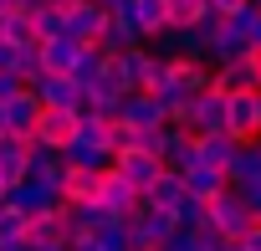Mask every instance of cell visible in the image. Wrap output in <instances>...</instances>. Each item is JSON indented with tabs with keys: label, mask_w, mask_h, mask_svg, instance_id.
I'll return each instance as SVG.
<instances>
[{
	"label": "cell",
	"mask_w": 261,
	"mask_h": 251,
	"mask_svg": "<svg viewBox=\"0 0 261 251\" xmlns=\"http://www.w3.org/2000/svg\"><path fill=\"white\" fill-rule=\"evenodd\" d=\"M246 57H251V67H256V72H261V46H251V52H246Z\"/></svg>",
	"instance_id": "obj_37"
},
{
	"label": "cell",
	"mask_w": 261,
	"mask_h": 251,
	"mask_svg": "<svg viewBox=\"0 0 261 251\" xmlns=\"http://www.w3.org/2000/svg\"><path fill=\"white\" fill-rule=\"evenodd\" d=\"M113 164L123 169V180L134 185L139 195H144V190H149V185H154V180H159V174L169 169V164H164L159 154H149V149H139V144H134V149H123V154H113Z\"/></svg>",
	"instance_id": "obj_8"
},
{
	"label": "cell",
	"mask_w": 261,
	"mask_h": 251,
	"mask_svg": "<svg viewBox=\"0 0 261 251\" xmlns=\"http://www.w3.org/2000/svg\"><path fill=\"white\" fill-rule=\"evenodd\" d=\"M62 154H67V164H82V169H108L113 164V154L102 144H87V139H72Z\"/></svg>",
	"instance_id": "obj_26"
},
{
	"label": "cell",
	"mask_w": 261,
	"mask_h": 251,
	"mask_svg": "<svg viewBox=\"0 0 261 251\" xmlns=\"http://www.w3.org/2000/svg\"><path fill=\"white\" fill-rule=\"evenodd\" d=\"M174 123L190 129V134H225V92H220V87L190 92V103L174 113Z\"/></svg>",
	"instance_id": "obj_1"
},
{
	"label": "cell",
	"mask_w": 261,
	"mask_h": 251,
	"mask_svg": "<svg viewBox=\"0 0 261 251\" xmlns=\"http://www.w3.org/2000/svg\"><path fill=\"white\" fill-rule=\"evenodd\" d=\"M26 246H67V215L62 210L26 215Z\"/></svg>",
	"instance_id": "obj_16"
},
{
	"label": "cell",
	"mask_w": 261,
	"mask_h": 251,
	"mask_svg": "<svg viewBox=\"0 0 261 251\" xmlns=\"http://www.w3.org/2000/svg\"><path fill=\"white\" fill-rule=\"evenodd\" d=\"M108 11H134V0H102Z\"/></svg>",
	"instance_id": "obj_35"
},
{
	"label": "cell",
	"mask_w": 261,
	"mask_h": 251,
	"mask_svg": "<svg viewBox=\"0 0 261 251\" xmlns=\"http://www.w3.org/2000/svg\"><path fill=\"white\" fill-rule=\"evenodd\" d=\"M77 57H82V41H72V36H51V41H41V67L57 72V77H67V72L77 67Z\"/></svg>",
	"instance_id": "obj_18"
},
{
	"label": "cell",
	"mask_w": 261,
	"mask_h": 251,
	"mask_svg": "<svg viewBox=\"0 0 261 251\" xmlns=\"http://www.w3.org/2000/svg\"><path fill=\"white\" fill-rule=\"evenodd\" d=\"M205 16H210V0H164L169 31H190V26H200Z\"/></svg>",
	"instance_id": "obj_25"
},
{
	"label": "cell",
	"mask_w": 261,
	"mask_h": 251,
	"mask_svg": "<svg viewBox=\"0 0 261 251\" xmlns=\"http://www.w3.org/2000/svg\"><path fill=\"white\" fill-rule=\"evenodd\" d=\"M210 11L215 16H241V11H251V0H210Z\"/></svg>",
	"instance_id": "obj_33"
},
{
	"label": "cell",
	"mask_w": 261,
	"mask_h": 251,
	"mask_svg": "<svg viewBox=\"0 0 261 251\" xmlns=\"http://www.w3.org/2000/svg\"><path fill=\"white\" fill-rule=\"evenodd\" d=\"M225 251H241V241H225Z\"/></svg>",
	"instance_id": "obj_41"
},
{
	"label": "cell",
	"mask_w": 261,
	"mask_h": 251,
	"mask_svg": "<svg viewBox=\"0 0 261 251\" xmlns=\"http://www.w3.org/2000/svg\"><path fill=\"white\" fill-rule=\"evenodd\" d=\"M174 231H179V215H174V210H159V205H149V200H139V210L128 215V241H134V251L164 246Z\"/></svg>",
	"instance_id": "obj_2"
},
{
	"label": "cell",
	"mask_w": 261,
	"mask_h": 251,
	"mask_svg": "<svg viewBox=\"0 0 261 251\" xmlns=\"http://www.w3.org/2000/svg\"><path fill=\"white\" fill-rule=\"evenodd\" d=\"M144 200H149V205H159V210H179V205L190 200V190H185V174H179V169H164V174H159V180L144 190Z\"/></svg>",
	"instance_id": "obj_17"
},
{
	"label": "cell",
	"mask_w": 261,
	"mask_h": 251,
	"mask_svg": "<svg viewBox=\"0 0 261 251\" xmlns=\"http://www.w3.org/2000/svg\"><path fill=\"white\" fill-rule=\"evenodd\" d=\"M0 251H31L26 241H0Z\"/></svg>",
	"instance_id": "obj_36"
},
{
	"label": "cell",
	"mask_w": 261,
	"mask_h": 251,
	"mask_svg": "<svg viewBox=\"0 0 261 251\" xmlns=\"http://www.w3.org/2000/svg\"><path fill=\"white\" fill-rule=\"evenodd\" d=\"M149 251H169V246H149Z\"/></svg>",
	"instance_id": "obj_42"
},
{
	"label": "cell",
	"mask_w": 261,
	"mask_h": 251,
	"mask_svg": "<svg viewBox=\"0 0 261 251\" xmlns=\"http://www.w3.org/2000/svg\"><path fill=\"white\" fill-rule=\"evenodd\" d=\"M26 87H36L41 108H82V87L72 77H57V72H36Z\"/></svg>",
	"instance_id": "obj_11"
},
{
	"label": "cell",
	"mask_w": 261,
	"mask_h": 251,
	"mask_svg": "<svg viewBox=\"0 0 261 251\" xmlns=\"http://www.w3.org/2000/svg\"><path fill=\"white\" fill-rule=\"evenodd\" d=\"M230 154H236V139H230V134H195V164L225 169Z\"/></svg>",
	"instance_id": "obj_23"
},
{
	"label": "cell",
	"mask_w": 261,
	"mask_h": 251,
	"mask_svg": "<svg viewBox=\"0 0 261 251\" xmlns=\"http://www.w3.org/2000/svg\"><path fill=\"white\" fill-rule=\"evenodd\" d=\"M77 113H82V108H41L36 144H46V149H67V144L77 139Z\"/></svg>",
	"instance_id": "obj_9"
},
{
	"label": "cell",
	"mask_w": 261,
	"mask_h": 251,
	"mask_svg": "<svg viewBox=\"0 0 261 251\" xmlns=\"http://www.w3.org/2000/svg\"><path fill=\"white\" fill-rule=\"evenodd\" d=\"M179 174H185V190H190L195 200H205V205L230 190V174H225V169H210V164H185Z\"/></svg>",
	"instance_id": "obj_15"
},
{
	"label": "cell",
	"mask_w": 261,
	"mask_h": 251,
	"mask_svg": "<svg viewBox=\"0 0 261 251\" xmlns=\"http://www.w3.org/2000/svg\"><path fill=\"white\" fill-rule=\"evenodd\" d=\"M67 251H113V246H108L97 231H77V236L67 241Z\"/></svg>",
	"instance_id": "obj_31"
},
{
	"label": "cell",
	"mask_w": 261,
	"mask_h": 251,
	"mask_svg": "<svg viewBox=\"0 0 261 251\" xmlns=\"http://www.w3.org/2000/svg\"><path fill=\"white\" fill-rule=\"evenodd\" d=\"M0 36H6V41H16V46H41L31 6H21V11H6V16H0Z\"/></svg>",
	"instance_id": "obj_24"
},
{
	"label": "cell",
	"mask_w": 261,
	"mask_h": 251,
	"mask_svg": "<svg viewBox=\"0 0 261 251\" xmlns=\"http://www.w3.org/2000/svg\"><path fill=\"white\" fill-rule=\"evenodd\" d=\"M0 134H6V103H0Z\"/></svg>",
	"instance_id": "obj_39"
},
{
	"label": "cell",
	"mask_w": 261,
	"mask_h": 251,
	"mask_svg": "<svg viewBox=\"0 0 261 251\" xmlns=\"http://www.w3.org/2000/svg\"><path fill=\"white\" fill-rule=\"evenodd\" d=\"M139 200H144V195L123 180V169H118V164L97 169V205H108L118 220H128V215H134V210H139Z\"/></svg>",
	"instance_id": "obj_5"
},
{
	"label": "cell",
	"mask_w": 261,
	"mask_h": 251,
	"mask_svg": "<svg viewBox=\"0 0 261 251\" xmlns=\"http://www.w3.org/2000/svg\"><path fill=\"white\" fill-rule=\"evenodd\" d=\"M225 174H230V185H251V180H261V139L236 144V154H230Z\"/></svg>",
	"instance_id": "obj_22"
},
{
	"label": "cell",
	"mask_w": 261,
	"mask_h": 251,
	"mask_svg": "<svg viewBox=\"0 0 261 251\" xmlns=\"http://www.w3.org/2000/svg\"><path fill=\"white\" fill-rule=\"evenodd\" d=\"M123 97H128V87H118L113 77H92L87 87H82V108H97V113H118L123 108Z\"/></svg>",
	"instance_id": "obj_19"
},
{
	"label": "cell",
	"mask_w": 261,
	"mask_h": 251,
	"mask_svg": "<svg viewBox=\"0 0 261 251\" xmlns=\"http://www.w3.org/2000/svg\"><path fill=\"white\" fill-rule=\"evenodd\" d=\"M82 200H97V169L67 164L62 169V205H82Z\"/></svg>",
	"instance_id": "obj_20"
},
{
	"label": "cell",
	"mask_w": 261,
	"mask_h": 251,
	"mask_svg": "<svg viewBox=\"0 0 261 251\" xmlns=\"http://www.w3.org/2000/svg\"><path fill=\"white\" fill-rule=\"evenodd\" d=\"M134 21H139L144 41H154L159 31H169V21H164V0H134Z\"/></svg>",
	"instance_id": "obj_27"
},
{
	"label": "cell",
	"mask_w": 261,
	"mask_h": 251,
	"mask_svg": "<svg viewBox=\"0 0 261 251\" xmlns=\"http://www.w3.org/2000/svg\"><path fill=\"white\" fill-rule=\"evenodd\" d=\"M118 118H123V129H134V134H149V129H164V123H169L164 103H159L154 92H144V87H134V92L123 97Z\"/></svg>",
	"instance_id": "obj_6"
},
{
	"label": "cell",
	"mask_w": 261,
	"mask_h": 251,
	"mask_svg": "<svg viewBox=\"0 0 261 251\" xmlns=\"http://www.w3.org/2000/svg\"><path fill=\"white\" fill-rule=\"evenodd\" d=\"M31 251H67V246H31Z\"/></svg>",
	"instance_id": "obj_38"
},
{
	"label": "cell",
	"mask_w": 261,
	"mask_h": 251,
	"mask_svg": "<svg viewBox=\"0 0 261 251\" xmlns=\"http://www.w3.org/2000/svg\"><path fill=\"white\" fill-rule=\"evenodd\" d=\"M174 215H179V225H190V231H195V225H210V205H205V200H195V195H190Z\"/></svg>",
	"instance_id": "obj_30"
},
{
	"label": "cell",
	"mask_w": 261,
	"mask_h": 251,
	"mask_svg": "<svg viewBox=\"0 0 261 251\" xmlns=\"http://www.w3.org/2000/svg\"><path fill=\"white\" fill-rule=\"evenodd\" d=\"M102 26H108V6H102V0H72V6H67V36L72 41L97 46Z\"/></svg>",
	"instance_id": "obj_7"
},
{
	"label": "cell",
	"mask_w": 261,
	"mask_h": 251,
	"mask_svg": "<svg viewBox=\"0 0 261 251\" xmlns=\"http://www.w3.org/2000/svg\"><path fill=\"white\" fill-rule=\"evenodd\" d=\"M102 52H128V46H144V31L134 21V11H108V26H102Z\"/></svg>",
	"instance_id": "obj_14"
},
{
	"label": "cell",
	"mask_w": 261,
	"mask_h": 251,
	"mask_svg": "<svg viewBox=\"0 0 261 251\" xmlns=\"http://www.w3.org/2000/svg\"><path fill=\"white\" fill-rule=\"evenodd\" d=\"M256 97H261V87H256Z\"/></svg>",
	"instance_id": "obj_44"
},
{
	"label": "cell",
	"mask_w": 261,
	"mask_h": 251,
	"mask_svg": "<svg viewBox=\"0 0 261 251\" xmlns=\"http://www.w3.org/2000/svg\"><path fill=\"white\" fill-rule=\"evenodd\" d=\"M225 134L236 144L261 139V97L256 92H225Z\"/></svg>",
	"instance_id": "obj_4"
},
{
	"label": "cell",
	"mask_w": 261,
	"mask_h": 251,
	"mask_svg": "<svg viewBox=\"0 0 261 251\" xmlns=\"http://www.w3.org/2000/svg\"><path fill=\"white\" fill-rule=\"evenodd\" d=\"M241 251H261V220H256V225L241 236Z\"/></svg>",
	"instance_id": "obj_34"
},
{
	"label": "cell",
	"mask_w": 261,
	"mask_h": 251,
	"mask_svg": "<svg viewBox=\"0 0 261 251\" xmlns=\"http://www.w3.org/2000/svg\"><path fill=\"white\" fill-rule=\"evenodd\" d=\"M236 190H241V200L251 205V215L261 220V180H251V185H236Z\"/></svg>",
	"instance_id": "obj_32"
},
{
	"label": "cell",
	"mask_w": 261,
	"mask_h": 251,
	"mask_svg": "<svg viewBox=\"0 0 261 251\" xmlns=\"http://www.w3.org/2000/svg\"><path fill=\"white\" fill-rule=\"evenodd\" d=\"M210 225H215L225 241H241V236L256 225V215H251V205L241 200V190H236V185H230L225 195H215V200H210Z\"/></svg>",
	"instance_id": "obj_3"
},
{
	"label": "cell",
	"mask_w": 261,
	"mask_h": 251,
	"mask_svg": "<svg viewBox=\"0 0 261 251\" xmlns=\"http://www.w3.org/2000/svg\"><path fill=\"white\" fill-rule=\"evenodd\" d=\"M251 6H256V11H261V0H251Z\"/></svg>",
	"instance_id": "obj_43"
},
{
	"label": "cell",
	"mask_w": 261,
	"mask_h": 251,
	"mask_svg": "<svg viewBox=\"0 0 261 251\" xmlns=\"http://www.w3.org/2000/svg\"><path fill=\"white\" fill-rule=\"evenodd\" d=\"M11 205H21L26 215H41V210H62V195L46 190V185H36V180H21L11 190Z\"/></svg>",
	"instance_id": "obj_21"
},
{
	"label": "cell",
	"mask_w": 261,
	"mask_h": 251,
	"mask_svg": "<svg viewBox=\"0 0 261 251\" xmlns=\"http://www.w3.org/2000/svg\"><path fill=\"white\" fill-rule=\"evenodd\" d=\"M62 169H67V154H62V149H46V144H36V139H31L26 180H36V185H46V190H57V195H62Z\"/></svg>",
	"instance_id": "obj_12"
},
{
	"label": "cell",
	"mask_w": 261,
	"mask_h": 251,
	"mask_svg": "<svg viewBox=\"0 0 261 251\" xmlns=\"http://www.w3.org/2000/svg\"><path fill=\"white\" fill-rule=\"evenodd\" d=\"M210 87H220V92H256L261 87V72L251 67V57H236V62L210 67Z\"/></svg>",
	"instance_id": "obj_13"
},
{
	"label": "cell",
	"mask_w": 261,
	"mask_h": 251,
	"mask_svg": "<svg viewBox=\"0 0 261 251\" xmlns=\"http://www.w3.org/2000/svg\"><path fill=\"white\" fill-rule=\"evenodd\" d=\"M36 16V36L51 41V36H67V6H31Z\"/></svg>",
	"instance_id": "obj_28"
},
{
	"label": "cell",
	"mask_w": 261,
	"mask_h": 251,
	"mask_svg": "<svg viewBox=\"0 0 261 251\" xmlns=\"http://www.w3.org/2000/svg\"><path fill=\"white\" fill-rule=\"evenodd\" d=\"M6 195H11V185H6V180H0V200H6Z\"/></svg>",
	"instance_id": "obj_40"
},
{
	"label": "cell",
	"mask_w": 261,
	"mask_h": 251,
	"mask_svg": "<svg viewBox=\"0 0 261 251\" xmlns=\"http://www.w3.org/2000/svg\"><path fill=\"white\" fill-rule=\"evenodd\" d=\"M36 123H41V97H36V87H21L16 97H6V134L36 139Z\"/></svg>",
	"instance_id": "obj_10"
},
{
	"label": "cell",
	"mask_w": 261,
	"mask_h": 251,
	"mask_svg": "<svg viewBox=\"0 0 261 251\" xmlns=\"http://www.w3.org/2000/svg\"><path fill=\"white\" fill-rule=\"evenodd\" d=\"M97 72H102V46H82V57H77V67H72L67 77H72L77 87H87Z\"/></svg>",
	"instance_id": "obj_29"
}]
</instances>
